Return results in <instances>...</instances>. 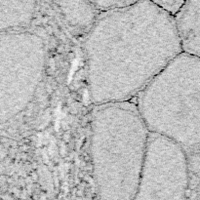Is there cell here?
<instances>
[{"label":"cell","mask_w":200,"mask_h":200,"mask_svg":"<svg viewBox=\"0 0 200 200\" xmlns=\"http://www.w3.org/2000/svg\"><path fill=\"white\" fill-rule=\"evenodd\" d=\"M90 101H134L182 52L175 19L154 1L101 12L86 34Z\"/></svg>","instance_id":"obj_1"},{"label":"cell","mask_w":200,"mask_h":200,"mask_svg":"<svg viewBox=\"0 0 200 200\" xmlns=\"http://www.w3.org/2000/svg\"><path fill=\"white\" fill-rule=\"evenodd\" d=\"M91 117L90 151L98 200H133L150 134L135 102L95 105Z\"/></svg>","instance_id":"obj_2"},{"label":"cell","mask_w":200,"mask_h":200,"mask_svg":"<svg viewBox=\"0 0 200 200\" xmlns=\"http://www.w3.org/2000/svg\"><path fill=\"white\" fill-rule=\"evenodd\" d=\"M150 133L177 144L200 172V59L178 55L135 99Z\"/></svg>","instance_id":"obj_3"},{"label":"cell","mask_w":200,"mask_h":200,"mask_svg":"<svg viewBox=\"0 0 200 200\" xmlns=\"http://www.w3.org/2000/svg\"><path fill=\"white\" fill-rule=\"evenodd\" d=\"M190 180L186 155L177 144L150 133L133 200H183Z\"/></svg>","instance_id":"obj_4"},{"label":"cell","mask_w":200,"mask_h":200,"mask_svg":"<svg viewBox=\"0 0 200 200\" xmlns=\"http://www.w3.org/2000/svg\"><path fill=\"white\" fill-rule=\"evenodd\" d=\"M174 19L183 53L200 59V1H186Z\"/></svg>","instance_id":"obj_5"},{"label":"cell","mask_w":200,"mask_h":200,"mask_svg":"<svg viewBox=\"0 0 200 200\" xmlns=\"http://www.w3.org/2000/svg\"><path fill=\"white\" fill-rule=\"evenodd\" d=\"M53 4L66 25L81 33L89 32L100 14L91 1H55Z\"/></svg>","instance_id":"obj_6"},{"label":"cell","mask_w":200,"mask_h":200,"mask_svg":"<svg viewBox=\"0 0 200 200\" xmlns=\"http://www.w3.org/2000/svg\"><path fill=\"white\" fill-rule=\"evenodd\" d=\"M135 1H131V0H99V1H91V3L94 5L101 13V12H107V11H111L115 9H120V8L127 7L131 5Z\"/></svg>","instance_id":"obj_7"},{"label":"cell","mask_w":200,"mask_h":200,"mask_svg":"<svg viewBox=\"0 0 200 200\" xmlns=\"http://www.w3.org/2000/svg\"><path fill=\"white\" fill-rule=\"evenodd\" d=\"M186 1H173V0H169V1H165V0H156L154 3L160 7L163 11H165L166 13L171 15L172 17H175L177 15L180 10L182 9Z\"/></svg>","instance_id":"obj_8"}]
</instances>
